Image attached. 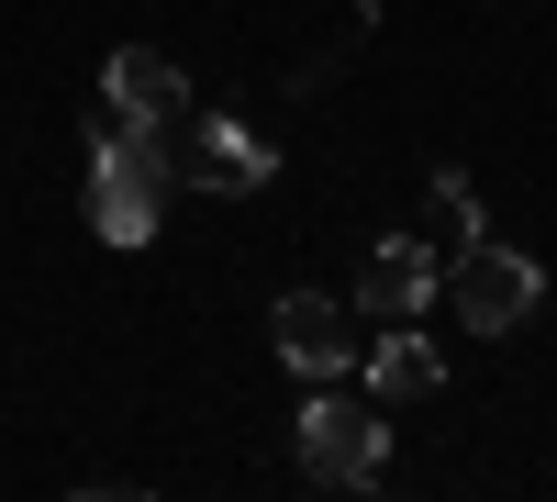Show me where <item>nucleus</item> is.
<instances>
[{
  "mask_svg": "<svg viewBox=\"0 0 557 502\" xmlns=\"http://www.w3.org/2000/svg\"><path fill=\"white\" fill-rule=\"evenodd\" d=\"M168 134L101 112V134H89V235L101 246H157V212H168Z\"/></svg>",
  "mask_w": 557,
  "mask_h": 502,
  "instance_id": "obj_1",
  "label": "nucleus"
},
{
  "mask_svg": "<svg viewBox=\"0 0 557 502\" xmlns=\"http://www.w3.org/2000/svg\"><path fill=\"white\" fill-rule=\"evenodd\" d=\"M435 302H457V325H469V335H524L535 313H546V268H535L524 246L480 235V246H457V268H446Z\"/></svg>",
  "mask_w": 557,
  "mask_h": 502,
  "instance_id": "obj_2",
  "label": "nucleus"
},
{
  "mask_svg": "<svg viewBox=\"0 0 557 502\" xmlns=\"http://www.w3.org/2000/svg\"><path fill=\"white\" fill-rule=\"evenodd\" d=\"M301 469L335 480V491H368V480L391 469V414H380V402H346L335 380H323L301 402Z\"/></svg>",
  "mask_w": 557,
  "mask_h": 502,
  "instance_id": "obj_3",
  "label": "nucleus"
},
{
  "mask_svg": "<svg viewBox=\"0 0 557 502\" xmlns=\"http://www.w3.org/2000/svg\"><path fill=\"white\" fill-rule=\"evenodd\" d=\"M268 335H278V357H290L301 380H346V369H357V325H346L335 291H278Z\"/></svg>",
  "mask_w": 557,
  "mask_h": 502,
  "instance_id": "obj_4",
  "label": "nucleus"
},
{
  "mask_svg": "<svg viewBox=\"0 0 557 502\" xmlns=\"http://www.w3.org/2000/svg\"><path fill=\"white\" fill-rule=\"evenodd\" d=\"M435 291H446V268H435L424 235H380L368 268H357V313H380V325H424Z\"/></svg>",
  "mask_w": 557,
  "mask_h": 502,
  "instance_id": "obj_5",
  "label": "nucleus"
},
{
  "mask_svg": "<svg viewBox=\"0 0 557 502\" xmlns=\"http://www.w3.org/2000/svg\"><path fill=\"white\" fill-rule=\"evenodd\" d=\"M268 134H246L235 112H201L190 123V146H178V179H190V191H223V201H235V191H268Z\"/></svg>",
  "mask_w": 557,
  "mask_h": 502,
  "instance_id": "obj_6",
  "label": "nucleus"
},
{
  "mask_svg": "<svg viewBox=\"0 0 557 502\" xmlns=\"http://www.w3.org/2000/svg\"><path fill=\"white\" fill-rule=\"evenodd\" d=\"M101 89H112V112L123 123H146V134H168V123H190V78H178L157 45H123V57L101 68Z\"/></svg>",
  "mask_w": 557,
  "mask_h": 502,
  "instance_id": "obj_7",
  "label": "nucleus"
},
{
  "mask_svg": "<svg viewBox=\"0 0 557 502\" xmlns=\"http://www.w3.org/2000/svg\"><path fill=\"white\" fill-rule=\"evenodd\" d=\"M368 391H380V402H435V391H446V357L401 325V335H380V346H368Z\"/></svg>",
  "mask_w": 557,
  "mask_h": 502,
  "instance_id": "obj_8",
  "label": "nucleus"
},
{
  "mask_svg": "<svg viewBox=\"0 0 557 502\" xmlns=\"http://www.w3.org/2000/svg\"><path fill=\"white\" fill-rule=\"evenodd\" d=\"M424 212H435V235H446V246H480V235H491V223H480V191H469V179H457V168H435Z\"/></svg>",
  "mask_w": 557,
  "mask_h": 502,
  "instance_id": "obj_9",
  "label": "nucleus"
}]
</instances>
